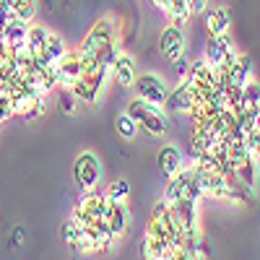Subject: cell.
I'll list each match as a JSON object with an SVG mask.
<instances>
[{
    "label": "cell",
    "instance_id": "6",
    "mask_svg": "<svg viewBox=\"0 0 260 260\" xmlns=\"http://www.w3.org/2000/svg\"><path fill=\"white\" fill-rule=\"evenodd\" d=\"M133 89L138 94V99L148 102V104H156V107H164L167 96H169V89H167V83L154 76V73H143L141 78L136 76V83H133Z\"/></svg>",
    "mask_w": 260,
    "mask_h": 260
},
{
    "label": "cell",
    "instance_id": "29",
    "mask_svg": "<svg viewBox=\"0 0 260 260\" xmlns=\"http://www.w3.org/2000/svg\"><path fill=\"white\" fill-rule=\"evenodd\" d=\"M60 107H62V112H73V110H76V96H73L71 89H62V94H60Z\"/></svg>",
    "mask_w": 260,
    "mask_h": 260
},
{
    "label": "cell",
    "instance_id": "26",
    "mask_svg": "<svg viewBox=\"0 0 260 260\" xmlns=\"http://www.w3.org/2000/svg\"><path fill=\"white\" fill-rule=\"evenodd\" d=\"M11 13H13V18L31 21L34 13H37V0H13V3H11Z\"/></svg>",
    "mask_w": 260,
    "mask_h": 260
},
{
    "label": "cell",
    "instance_id": "27",
    "mask_svg": "<svg viewBox=\"0 0 260 260\" xmlns=\"http://www.w3.org/2000/svg\"><path fill=\"white\" fill-rule=\"evenodd\" d=\"M115 127H117V133L122 138H136V133H138V122L130 117L127 112H122V115L115 117Z\"/></svg>",
    "mask_w": 260,
    "mask_h": 260
},
{
    "label": "cell",
    "instance_id": "30",
    "mask_svg": "<svg viewBox=\"0 0 260 260\" xmlns=\"http://www.w3.org/2000/svg\"><path fill=\"white\" fill-rule=\"evenodd\" d=\"M247 146H250V151H252V154L260 159V127H255L252 133L247 136Z\"/></svg>",
    "mask_w": 260,
    "mask_h": 260
},
{
    "label": "cell",
    "instance_id": "33",
    "mask_svg": "<svg viewBox=\"0 0 260 260\" xmlns=\"http://www.w3.org/2000/svg\"><path fill=\"white\" fill-rule=\"evenodd\" d=\"M21 240H24V229H16V232H13V237H11V242H13V245H18Z\"/></svg>",
    "mask_w": 260,
    "mask_h": 260
},
{
    "label": "cell",
    "instance_id": "24",
    "mask_svg": "<svg viewBox=\"0 0 260 260\" xmlns=\"http://www.w3.org/2000/svg\"><path fill=\"white\" fill-rule=\"evenodd\" d=\"M164 11L169 13V18H172V21H175V26H182L185 21L190 18L187 0H167V3H164Z\"/></svg>",
    "mask_w": 260,
    "mask_h": 260
},
{
    "label": "cell",
    "instance_id": "32",
    "mask_svg": "<svg viewBox=\"0 0 260 260\" xmlns=\"http://www.w3.org/2000/svg\"><path fill=\"white\" fill-rule=\"evenodd\" d=\"M175 68H177V73H180V78H185V76H187V71H190V65H187V60H185V55L175 60Z\"/></svg>",
    "mask_w": 260,
    "mask_h": 260
},
{
    "label": "cell",
    "instance_id": "4",
    "mask_svg": "<svg viewBox=\"0 0 260 260\" xmlns=\"http://www.w3.org/2000/svg\"><path fill=\"white\" fill-rule=\"evenodd\" d=\"M112 240L115 237L110 234V229H107L104 221L94 224V226H81L78 224V237H76L73 250H78V252H104L107 247L112 245Z\"/></svg>",
    "mask_w": 260,
    "mask_h": 260
},
{
    "label": "cell",
    "instance_id": "15",
    "mask_svg": "<svg viewBox=\"0 0 260 260\" xmlns=\"http://www.w3.org/2000/svg\"><path fill=\"white\" fill-rule=\"evenodd\" d=\"M29 21L24 18H11L6 29H3V39H6V45L8 50H18V47H24V42H26V34H29Z\"/></svg>",
    "mask_w": 260,
    "mask_h": 260
},
{
    "label": "cell",
    "instance_id": "1",
    "mask_svg": "<svg viewBox=\"0 0 260 260\" xmlns=\"http://www.w3.org/2000/svg\"><path fill=\"white\" fill-rule=\"evenodd\" d=\"M127 115L133 117L148 136L161 138L167 133V117L161 112V107H156V104H148L143 99H133L127 104Z\"/></svg>",
    "mask_w": 260,
    "mask_h": 260
},
{
    "label": "cell",
    "instance_id": "23",
    "mask_svg": "<svg viewBox=\"0 0 260 260\" xmlns=\"http://www.w3.org/2000/svg\"><path fill=\"white\" fill-rule=\"evenodd\" d=\"M187 81H192V83H213V68L206 62V60H198V62H192L190 65V71H187V76H185Z\"/></svg>",
    "mask_w": 260,
    "mask_h": 260
},
{
    "label": "cell",
    "instance_id": "13",
    "mask_svg": "<svg viewBox=\"0 0 260 260\" xmlns=\"http://www.w3.org/2000/svg\"><path fill=\"white\" fill-rule=\"evenodd\" d=\"M232 50H237V47H234V42L229 39V34L208 37V42H206V62L211 65V68H216V65L224 62L226 52H232Z\"/></svg>",
    "mask_w": 260,
    "mask_h": 260
},
{
    "label": "cell",
    "instance_id": "28",
    "mask_svg": "<svg viewBox=\"0 0 260 260\" xmlns=\"http://www.w3.org/2000/svg\"><path fill=\"white\" fill-rule=\"evenodd\" d=\"M76 237H78V224H76V219L71 216V219L62 224V240L73 247V245H76Z\"/></svg>",
    "mask_w": 260,
    "mask_h": 260
},
{
    "label": "cell",
    "instance_id": "2",
    "mask_svg": "<svg viewBox=\"0 0 260 260\" xmlns=\"http://www.w3.org/2000/svg\"><path fill=\"white\" fill-rule=\"evenodd\" d=\"M112 42H117L112 18H102L99 24H94V26H91V31L83 37L81 47H78V52H81L83 62H89V60H94V57H96V55H99L104 47H110Z\"/></svg>",
    "mask_w": 260,
    "mask_h": 260
},
{
    "label": "cell",
    "instance_id": "3",
    "mask_svg": "<svg viewBox=\"0 0 260 260\" xmlns=\"http://www.w3.org/2000/svg\"><path fill=\"white\" fill-rule=\"evenodd\" d=\"M104 211H107L104 192L86 190V195L78 201V206H76V211H73V219H76L81 226H94V224H102V221H104Z\"/></svg>",
    "mask_w": 260,
    "mask_h": 260
},
{
    "label": "cell",
    "instance_id": "7",
    "mask_svg": "<svg viewBox=\"0 0 260 260\" xmlns=\"http://www.w3.org/2000/svg\"><path fill=\"white\" fill-rule=\"evenodd\" d=\"M73 175H76V182L78 187L83 190H94L102 180V164L99 159L91 154V151H86V154H81L73 164Z\"/></svg>",
    "mask_w": 260,
    "mask_h": 260
},
{
    "label": "cell",
    "instance_id": "21",
    "mask_svg": "<svg viewBox=\"0 0 260 260\" xmlns=\"http://www.w3.org/2000/svg\"><path fill=\"white\" fill-rule=\"evenodd\" d=\"M213 133L208 127H195L192 130V141H190V151H192V156H198V154H203V151H208L211 146H213Z\"/></svg>",
    "mask_w": 260,
    "mask_h": 260
},
{
    "label": "cell",
    "instance_id": "16",
    "mask_svg": "<svg viewBox=\"0 0 260 260\" xmlns=\"http://www.w3.org/2000/svg\"><path fill=\"white\" fill-rule=\"evenodd\" d=\"M252 78V60L247 55H237L226 71V86H245Z\"/></svg>",
    "mask_w": 260,
    "mask_h": 260
},
{
    "label": "cell",
    "instance_id": "19",
    "mask_svg": "<svg viewBox=\"0 0 260 260\" xmlns=\"http://www.w3.org/2000/svg\"><path fill=\"white\" fill-rule=\"evenodd\" d=\"M68 52V47H65V42H62V37H57V34H50L47 37V45H45V50H42V55L37 57L42 65H50V68H55L57 65V60Z\"/></svg>",
    "mask_w": 260,
    "mask_h": 260
},
{
    "label": "cell",
    "instance_id": "14",
    "mask_svg": "<svg viewBox=\"0 0 260 260\" xmlns=\"http://www.w3.org/2000/svg\"><path fill=\"white\" fill-rule=\"evenodd\" d=\"M192 91H190V81L185 78L175 91H169V96H167V102H164V107L167 110H172V112H190L192 110Z\"/></svg>",
    "mask_w": 260,
    "mask_h": 260
},
{
    "label": "cell",
    "instance_id": "25",
    "mask_svg": "<svg viewBox=\"0 0 260 260\" xmlns=\"http://www.w3.org/2000/svg\"><path fill=\"white\" fill-rule=\"evenodd\" d=\"M104 198H107V201L125 203V201L130 198V182H127V180H115V182H110V187L104 190Z\"/></svg>",
    "mask_w": 260,
    "mask_h": 260
},
{
    "label": "cell",
    "instance_id": "22",
    "mask_svg": "<svg viewBox=\"0 0 260 260\" xmlns=\"http://www.w3.org/2000/svg\"><path fill=\"white\" fill-rule=\"evenodd\" d=\"M260 104V83H255L252 78L242 86V104H240V112H252L255 107Z\"/></svg>",
    "mask_w": 260,
    "mask_h": 260
},
{
    "label": "cell",
    "instance_id": "9",
    "mask_svg": "<svg viewBox=\"0 0 260 260\" xmlns=\"http://www.w3.org/2000/svg\"><path fill=\"white\" fill-rule=\"evenodd\" d=\"M172 247L169 240H167V234L154 226V224H148L146 229V240H143V257L146 260H172Z\"/></svg>",
    "mask_w": 260,
    "mask_h": 260
},
{
    "label": "cell",
    "instance_id": "31",
    "mask_svg": "<svg viewBox=\"0 0 260 260\" xmlns=\"http://www.w3.org/2000/svg\"><path fill=\"white\" fill-rule=\"evenodd\" d=\"M206 6H208V0H187V11H190V16L203 13V11H206Z\"/></svg>",
    "mask_w": 260,
    "mask_h": 260
},
{
    "label": "cell",
    "instance_id": "8",
    "mask_svg": "<svg viewBox=\"0 0 260 260\" xmlns=\"http://www.w3.org/2000/svg\"><path fill=\"white\" fill-rule=\"evenodd\" d=\"M55 76H57V86L71 89V86L83 76V57L78 50H68L55 65Z\"/></svg>",
    "mask_w": 260,
    "mask_h": 260
},
{
    "label": "cell",
    "instance_id": "17",
    "mask_svg": "<svg viewBox=\"0 0 260 260\" xmlns=\"http://www.w3.org/2000/svg\"><path fill=\"white\" fill-rule=\"evenodd\" d=\"M156 161H159V169H161V175L164 177H175L177 172L182 169V154H180V148H175V146H164L161 151H159V156H156Z\"/></svg>",
    "mask_w": 260,
    "mask_h": 260
},
{
    "label": "cell",
    "instance_id": "11",
    "mask_svg": "<svg viewBox=\"0 0 260 260\" xmlns=\"http://www.w3.org/2000/svg\"><path fill=\"white\" fill-rule=\"evenodd\" d=\"M127 221H130V213L125 208V203H117V201H107V211H104V224L110 229L112 237H120L125 229H127Z\"/></svg>",
    "mask_w": 260,
    "mask_h": 260
},
{
    "label": "cell",
    "instance_id": "18",
    "mask_svg": "<svg viewBox=\"0 0 260 260\" xmlns=\"http://www.w3.org/2000/svg\"><path fill=\"white\" fill-rule=\"evenodd\" d=\"M206 26H208V34H211V37H224V34H229V29H232V11H229L226 6L213 8V11L208 13Z\"/></svg>",
    "mask_w": 260,
    "mask_h": 260
},
{
    "label": "cell",
    "instance_id": "34",
    "mask_svg": "<svg viewBox=\"0 0 260 260\" xmlns=\"http://www.w3.org/2000/svg\"><path fill=\"white\" fill-rule=\"evenodd\" d=\"M252 125H255V127H260V104L252 110Z\"/></svg>",
    "mask_w": 260,
    "mask_h": 260
},
{
    "label": "cell",
    "instance_id": "5",
    "mask_svg": "<svg viewBox=\"0 0 260 260\" xmlns=\"http://www.w3.org/2000/svg\"><path fill=\"white\" fill-rule=\"evenodd\" d=\"M201 198V190L198 182H195V172L190 169H180L175 177L169 180L167 192H164V201L167 203H177V201H198Z\"/></svg>",
    "mask_w": 260,
    "mask_h": 260
},
{
    "label": "cell",
    "instance_id": "10",
    "mask_svg": "<svg viewBox=\"0 0 260 260\" xmlns=\"http://www.w3.org/2000/svg\"><path fill=\"white\" fill-rule=\"evenodd\" d=\"M159 47H161L164 60H169V62H175L177 57H182L185 55V34H182V29L175 26V24L167 26L161 31V37H159Z\"/></svg>",
    "mask_w": 260,
    "mask_h": 260
},
{
    "label": "cell",
    "instance_id": "12",
    "mask_svg": "<svg viewBox=\"0 0 260 260\" xmlns=\"http://www.w3.org/2000/svg\"><path fill=\"white\" fill-rule=\"evenodd\" d=\"M110 76L122 86V89H130L136 83V62L130 55H122L117 52V57L112 60V68H110Z\"/></svg>",
    "mask_w": 260,
    "mask_h": 260
},
{
    "label": "cell",
    "instance_id": "20",
    "mask_svg": "<svg viewBox=\"0 0 260 260\" xmlns=\"http://www.w3.org/2000/svg\"><path fill=\"white\" fill-rule=\"evenodd\" d=\"M47 37H50V29L39 26V24H31V26H29V34H26V42H24L26 52H29L31 57H39L42 50H45V45H47Z\"/></svg>",
    "mask_w": 260,
    "mask_h": 260
}]
</instances>
